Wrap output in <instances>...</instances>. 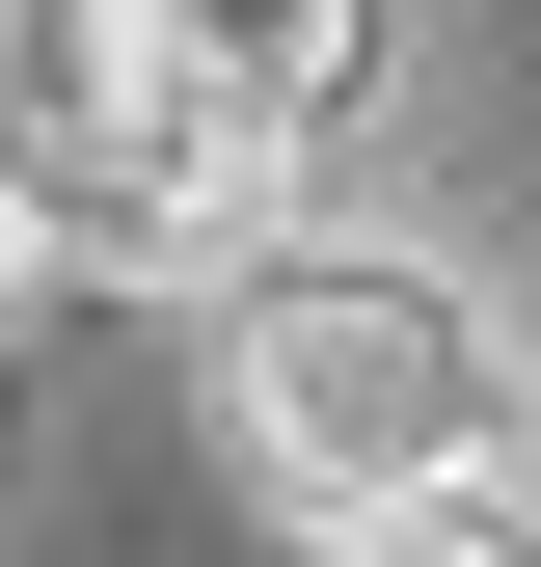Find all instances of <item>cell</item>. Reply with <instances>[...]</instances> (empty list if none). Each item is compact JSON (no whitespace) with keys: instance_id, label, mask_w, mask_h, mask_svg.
<instances>
[{"instance_id":"6da1fadb","label":"cell","mask_w":541,"mask_h":567,"mask_svg":"<svg viewBox=\"0 0 541 567\" xmlns=\"http://www.w3.org/2000/svg\"><path fill=\"white\" fill-rule=\"evenodd\" d=\"M217 433L298 486V514H406V486H488V460H514V351H488L460 270L298 244V270L217 298Z\"/></svg>"},{"instance_id":"7a4b0ae2","label":"cell","mask_w":541,"mask_h":567,"mask_svg":"<svg viewBox=\"0 0 541 567\" xmlns=\"http://www.w3.org/2000/svg\"><path fill=\"white\" fill-rule=\"evenodd\" d=\"M163 28H190V54H217V82H244L270 135H325V109H353V82H379V0H163Z\"/></svg>"},{"instance_id":"3957f363","label":"cell","mask_w":541,"mask_h":567,"mask_svg":"<svg viewBox=\"0 0 541 567\" xmlns=\"http://www.w3.org/2000/svg\"><path fill=\"white\" fill-rule=\"evenodd\" d=\"M325 567H541L514 486H406V514H325Z\"/></svg>"},{"instance_id":"277c9868","label":"cell","mask_w":541,"mask_h":567,"mask_svg":"<svg viewBox=\"0 0 541 567\" xmlns=\"http://www.w3.org/2000/svg\"><path fill=\"white\" fill-rule=\"evenodd\" d=\"M54 298H82V244H54V135L0 109V324H54Z\"/></svg>"}]
</instances>
